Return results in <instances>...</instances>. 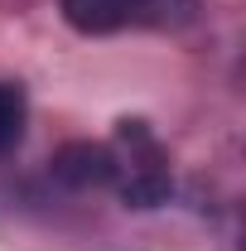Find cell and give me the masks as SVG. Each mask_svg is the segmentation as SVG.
I'll return each mask as SVG.
<instances>
[{
	"mask_svg": "<svg viewBox=\"0 0 246 251\" xmlns=\"http://www.w3.org/2000/svg\"><path fill=\"white\" fill-rule=\"evenodd\" d=\"M198 0H63V20L77 34L125 29H179L193 20Z\"/></svg>",
	"mask_w": 246,
	"mask_h": 251,
	"instance_id": "1",
	"label": "cell"
},
{
	"mask_svg": "<svg viewBox=\"0 0 246 251\" xmlns=\"http://www.w3.org/2000/svg\"><path fill=\"white\" fill-rule=\"evenodd\" d=\"M25 121H29L25 87H20V82H0V155L25 140Z\"/></svg>",
	"mask_w": 246,
	"mask_h": 251,
	"instance_id": "3",
	"label": "cell"
},
{
	"mask_svg": "<svg viewBox=\"0 0 246 251\" xmlns=\"http://www.w3.org/2000/svg\"><path fill=\"white\" fill-rule=\"evenodd\" d=\"M111 179H121V193L135 208H154L169 193L164 150L154 145V135L145 130V121H121L116 150H111Z\"/></svg>",
	"mask_w": 246,
	"mask_h": 251,
	"instance_id": "2",
	"label": "cell"
}]
</instances>
